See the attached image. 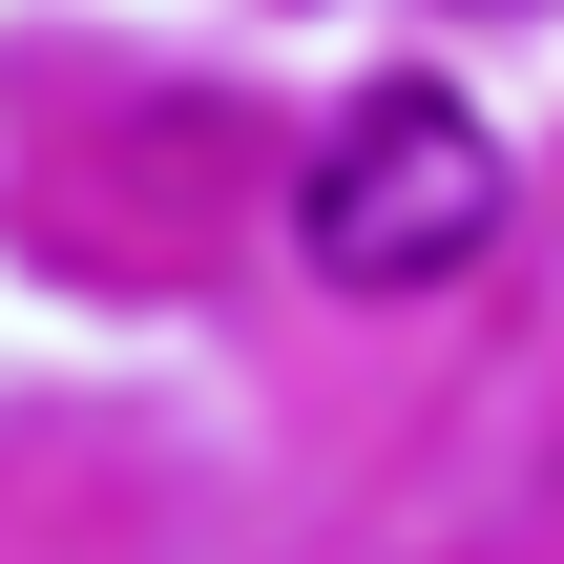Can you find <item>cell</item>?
<instances>
[{"mask_svg":"<svg viewBox=\"0 0 564 564\" xmlns=\"http://www.w3.org/2000/svg\"><path fill=\"white\" fill-rule=\"evenodd\" d=\"M293 251H314L335 293H440V272H481V251H502V126H481L460 84L335 105L314 167H293Z\"/></svg>","mask_w":564,"mask_h":564,"instance_id":"1","label":"cell"}]
</instances>
